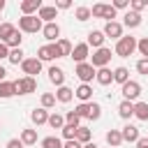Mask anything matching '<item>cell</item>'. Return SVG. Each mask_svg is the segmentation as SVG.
I'll use <instances>...</instances> for the list:
<instances>
[{
  "label": "cell",
  "instance_id": "cell-4",
  "mask_svg": "<svg viewBox=\"0 0 148 148\" xmlns=\"http://www.w3.org/2000/svg\"><path fill=\"white\" fill-rule=\"evenodd\" d=\"M37 58H39L42 62H49V60H58V58H62V53H60L58 44H44V46L37 49Z\"/></svg>",
  "mask_w": 148,
  "mask_h": 148
},
{
  "label": "cell",
  "instance_id": "cell-7",
  "mask_svg": "<svg viewBox=\"0 0 148 148\" xmlns=\"http://www.w3.org/2000/svg\"><path fill=\"white\" fill-rule=\"evenodd\" d=\"M74 74L79 76V81H81V83H90V81L95 79L97 69H95L90 62H81V65H76V67H74Z\"/></svg>",
  "mask_w": 148,
  "mask_h": 148
},
{
  "label": "cell",
  "instance_id": "cell-16",
  "mask_svg": "<svg viewBox=\"0 0 148 148\" xmlns=\"http://www.w3.org/2000/svg\"><path fill=\"white\" fill-rule=\"evenodd\" d=\"M104 42H106V37H104V32H102V30H90V32H88L86 44H88V46H92L95 51H97V49H102V46H104Z\"/></svg>",
  "mask_w": 148,
  "mask_h": 148
},
{
  "label": "cell",
  "instance_id": "cell-49",
  "mask_svg": "<svg viewBox=\"0 0 148 148\" xmlns=\"http://www.w3.org/2000/svg\"><path fill=\"white\" fill-rule=\"evenodd\" d=\"M5 58H9V46L0 42V60H5Z\"/></svg>",
  "mask_w": 148,
  "mask_h": 148
},
{
  "label": "cell",
  "instance_id": "cell-5",
  "mask_svg": "<svg viewBox=\"0 0 148 148\" xmlns=\"http://www.w3.org/2000/svg\"><path fill=\"white\" fill-rule=\"evenodd\" d=\"M14 86H16V95H30L37 90V79L35 76H21L14 81Z\"/></svg>",
  "mask_w": 148,
  "mask_h": 148
},
{
  "label": "cell",
  "instance_id": "cell-24",
  "mask_svg": "<svg viewBox=\"0 0 148 148\" xmlns=\"http://www.w3.org/2000/svg\"><path fill=\"white\" fill-rule=\"evenodd\" d=\"M16 95V86L14 81H0V99H9Z\"/></svg>",
  "mask_w": 148,
  "mask_h": 148
},
{
  "label": "cell",
  "instance_id": "cell-15",
  "mask_svg": "<svg viewBox=\"0 0 148 148\" xmlns=\"http://www.w3.org/2000/svg\"><path fill=\"white\" fill-rule=\"evenodd\" d=\"M120 134H123V141H127V143H136L139 139H141V132H139V127L136 125H125L123 130H120Z\"/></svg>",
  "mask_w": 148,
  "mask_h": 148
},
{
  "label": "cell",
  "instance_id": "cell-28",
  "mask_svg": "<svg viewBox=\"0 0 148 148\" xmlns=\"http://www.w3.org/2000/svg\"><path fill=\"white\" fill-rule=\"evenodd\" d=\"M106 143H109L111 148H118V146L123 143V134H120V130H109V132H106Z\"/></svg>",
  "mask_w": 148,
  "mask_h": 148
},
{
  "label": "cell",
  "instance_id": "cell-14",
  "mask_svg": "<svg viewBox=\"0 0 148 148\" xmlns=\"http://www.w3.org/2000/svg\"><path fill=\"white\" fill-rule=\"evenodd\" d=\"M46 74H49V81H51L56 88L65 86V69H62V67H56V65H51Z\"/></svg>",
  "mask_w": 148,
  "mask_h": 148
},
{
  "label": "cell",
  "instance_id": "cell-39",
  "mask_svg": "<svg viewBox=\"0 0 148 148\" xmlns=\"http://www.w3.org/2000/svg\"><path fill=\"white\" fill-rule=\"evenodd\" d=\"M116 16H118V12L113 9V5H104V16L102 18H106V23H111V21H116Z\"/></svg>",
  "mask_w": 148,
  "mask_h": 148
},
{
  "label": "cell",
  "instance_id": "cell-37",
  "mask_svg": "<svg viewBox=\"0 0 148 148\" xmlns=\"http://www.w3.org/2000/svg\"><path fill=\"white\" fill-rule=\"evenodd\" d=\"M76 130H79V127H74V125H67V123H65V127L60 130V134H62V139H65V141H72V139H76Z\"/></svg>",
  "mask_w": 148,
  "mask_h": 148
},
{
  "label": "cell",
  "instance_id": "cell-43",
  "mask_svg": "<svg viewBox=\"0 0 148 148\" xmlns=\"http://www.w3.org/2000/svg\"><path fill=\"white\" fill-rule=\"evenodd\" d=\"M136 72L143 74V76H148V58H139L136 60Z\"/></svg>",
  "mask_w": 148,
  "mask_h": 148
},
{
  "label": "cell",
  "instance_id": "cell-53",
  "mask_svg": "<svg viewBox=\"0 0 148 148\" xmlns=\"http://www.w3.org/2000/svg\"><path fill=\"white\" fill-rule=\"evenodd\" d=\"M83 148H99V146H97V143H95V141H90V143H86V146H83Z\"/></svg>",
  "mask_w": 148,
  "mask_h": 148
},
{
  "label": "cell",
  "instance_id": "cell-8",
  "mask_svg": "<svg viewBox=\"0 0 148 148\" xmlns=\"http://www.w3.org/2000/svg\"><path fill=\"white\" fill-rule=\"evenodd\" d=\"M76 65H81V62H88V58H90V46L86 44V42H81V44H74V51H72V56H69Z\"/></svg>",
  "mask_w": 148,
  "mask_h": 148
},
{
  "label": "cell",
  "instance_id": "cell-6",
  "mask_svg": "<svg viewBox=\"0 0 148 148\" xmlns=\"http://www.w3.org/2000/svg\"><path fill=\"white\" fill-rule=\"evenodd\" d=\"M120 92H123V97H125L127 102H136L139 95H141V83L134 81V79H130L125 86H120Z\"/></svg>",
  "mask_w": 148,
  "mask_h": 148
},
{
  "label": "cell",
  "instance_id": "cell-17",
  "mask_svg": "<svg viewBox=\"0 0 148 148\" xmlns=\"http://www.w3.org/2000/svg\"><path fill=\"white\" fill-rule=\"evenodd\" d=\"M141 21H143V18H141V14H136V12L127 9V12H125V16H123V28H130V30H132V28H139V25H141Z\"/></svg>",
  "mask_w": 148,
  "mask_h": 148
},
{
  "label": "cell",
  "instance_id": "cell-34",
  "mask_svg": "<svg viewBox=\"0 0 148 148\" xmlns=\"http://www.w3.org/2000/svg\"><path fill=\"white\" fill-rule=\"evenodd\" d=\"M58 49H60V53H62V58H67V56H72V51H74V46H72V42L69 39H65V37H60L58 42Z\"/></svg>",
  "mask_w": 148,
  "mask_h": 148
},
{
  "label": "cell",
  "instance_id": "cell-32",
  "mask_svg": "<svg viewBox=\"0 0 148 148\" xmlns=\"http://www.w3.org/2000/svg\"><path fill=\"white\" fill-rule=\"evenodd\" d=\"M74 18L76 21H88V18H92V12H90V7H86V5H81V7H76L74 9Z\"/></svg>",
  "mask_w": 148,
  "mask_h": 148
},
{
  "label": "cell",
  "instance_id": "cell-44",
  "mask_svg": "<svg viewBox=\"0 0 148 148\" xmlns=\"http://www.w3.org/2000/svg\"><path fill=\"white\" fill-rule=\"evenodd\" d=\"M88 111H90V102H88V104H79V106L74 109V113H76L79 118H88Z\"/></svg>",
  "mask_w": 148,
  "mask_h": 148
},
{
  "label": "cell",
  "instance_id": "cell-33",
  "mask_svg": "<svg viewBox=\"0 0 148 148\" xmlns=\"http://www.w3.org/2000/svg\"><path fill=\"white\" fill-rule=\"evenodd\" d=\"M21 42H23V32L16 28V32H14L7 42H2V44H7V46H9V51H12V49H21Z\"/></svg>",
  "mask_w": 148,
  "mask_h": 148
},
{
  "label": "cell",
  "instance_id": "cell-27",
  "mask_svg": "<svg viewBox=\"0 0 148 148\" xmlns=\"http://www.w3.org/2000/svg\"><path fill=\"white\" fill-rule=\"evenodd\" d=\"M76 141L81 143V146H86V143H90L92 141V132L86 127V125H81L79 130H76Z\"/></svg>",
  "mask_w": 148,
  "mask_h": 148
},
{
  "label": "cell",
  "instance_id": "cell-55",
  "mask_svg": "<svg viewBox=\"0 0 148 148\" xmlns=\"http://www.w3.org/2000/svg\"><path fill=\"white\" fill-rule=\"evenodd\" d=\"M0 25H2V21H0Z\"/></svg>",
  "mask_w": 148,
  "mask_h": 148
},
{
  "label": "cell",
  "instance_id": "cell-36",
  "mask_svg": "<svg viewBox=\"0 0 148 148\" xmlns=\"http://www.w3.org/2000/svg\"><path fill=\"white\" fill-rule=\"evenodd\" d=\"M12 65H21L23 60H25V53H23V49H12L9 51V58H7Z\"/></svg>",
  "mask_w": 148,
  "mask_h": 148
},
{
  "label": "cell",
  "instance_id": "cell-13",
  "mask_svg": "<svg viewBox=\"0 0 148 148\" xmlns=\"http://www.w3.org/2000/svg\"><path fill=\"white\" fill-rule=\"evenodd\" d=\"M74 97L79 99V104H88V102H92V86H90V83H81V86L74 90Z\"/></svg>",
  "mask_w": 148,
  "mask_h": 148
},
{
  "label": "cell",
  "instance_id": "cell-2",
  "mask_svg": "<svg viewBox=\"0 0 148 148\" xmlns=\"http://www.w3.org/2000/svg\"><path fill=\"white\" fill-rule=\"evenodd\" d=\"M44 28V21L35 14V16H21L18 18V30L21 32H28V35H35V32H42Z\"/></svg>",
  "mask_w": 148,
  "mask_h": 148
},
{
  "label": "cell",
  "instance_id": "cell-12",
  "mask_svg": "<svg viewBox=\"0 0 148 148\" xmlns=\"http://www.w3.org/2000/svg\"><path fill=\"white\" fill-rule=\"evenodd\" d=\"M42 7H44V5H42V0H23V2L18 5V9H21V14H23V16H35Z\"/></svg>",
  "mask_w": 148,
  "mask_h": 148
},
{
  "label": "cell",
  "instance_id": "cell-26",
  "mask_svg": "<svg viewBox=\"0 0 148 148\" xmlns=\"http://www.w3.org/2000/svg\"><path fill=\"white\" fill-rule=\"evenodd\" d=\"M46 125H49L51 130H62V127H65V116L53 111V113H49V123H46Z\"/></svg>",
  "mask_w": 148,
  "mask_h": 148
},
{
  "label": "cell",
  "instance_id": "cell-46",
  "mask_svg": "<svg viewBox=\"0 0 148 148\" xmlns=\"http://www.w3.org/2000/svg\"><path fill=\"white\" fill-rule=\"evenodd\" d=\"M113 9H130V0H113Z\"/></svg>",
  "mask_w": 148,
  "mask_h": 148
},
{
  "label": "cell",
  "instance_id": "cell-38",
  "mask_svg": "<svg viewBox=\"0 0 148 148\" xmlns=\"http://www.w3.org/2000/svg\"><path fill=\"white\" fill-rule=\"evenodd\" d=\"M102 118V106L97 102H90V111H88V120H99Z\"/></svg>",
  "mask_w": 148,
  "mask_h": 148
},
{
  "label": "cell",
  "instance_id": "cell-31",
  "mask_svg": "<svg viewBox=\"0 0 148 148\" xmlns=\"http://www.w3.org/2000/svg\"><path fill=\"white\" fill-rule=\"evenodd\" d=\"M62 146H65V141L60 136H53L51 134V136H44L42 139V148H62Z\"/></svg>",
  "mask_w": 148,
  "mask_h": 148
},
{
  "label": "cell",
  "instance_id": "cell-35",
  "mask_svg": "<svg viewBox=\"0 0 148 148\" xmlns=\"http://www.w3.org/2000/svg\"><path fill=\"white\" fill-rule=\"evenodd\" d=\"M39 102H42V109H46V111H49V109H53V106H56V102H58V99H56V95H53V92H42Z\"/></svg>",
  "mask_w": 148,
  "mask_h": 148
},
{
  "label": "cell",
  "instance_id": "cell-29",
  "mask_svg": "<svg viewBox=\"0 0 148 148\" xmlns=\"http://www.w3.org/2000/svg\"><path fill=\"white\" fill-rule=\"evenodd\" d=\"M14 32H16V25L9 23V21H2V25H0V42H7Z\"/></svg>",
  "mask_w": 148,
  "mask_h": 148
},
{
  "label": "cell",
  "instance_id": "cell-47",
  "mask_svg": "<svg viewBox=\"0 0 148 148\" xmlns=\"http://www.w3.org/2000/svg\"><path fill=\"white\" fill-rule=\"evenodd\" d=\"M5 148H23V141H21V139H9Z\"/></svg>",
  "mask_w": 148,
  "mask_h": 148
},
{
  "label": "cell",
  "instance_id": "cell-9",
  "mask_svg": "<svg viewBox=\"0 0 148 148\" xmlns=\"http://www.w3.org/2000/svg\"><path fill=\"white\" fill-rule=\"evenodd\" d=\"M21 69H23L25 76H35V74L42 72V60H39L37 56H35V58H25V60L21 62Z\"/></svg>",
  "mask_w": 148,
  "mask_h": 148
},
{
  "label": "cell",
  "instance_id": "cell-23",
  "mask_svg": "<svg viewBox=\"0 0 148 148\" xmlns=\"http://www.w3.org/2000/svg\"><path fill=\"white\" fill-rule=\"evenodd\" d=\"M18 139L23 141V146H35V143H37V130L25 127V130H21V136H18Z\"/></svg>",
  "mask_w": 148,
  "mask_h": 148
},
{
  "label": "cell",
  "instance_id": "cell-1",
  "mask_svg": "<svg viewBox=\"0 0 148 148\" xmlns=\"http://www.w3.org/2000/svg\"><path fill=\"white\" fill-rule=\"evenodd\" d=\"M136 37H132V35H123L118 42H116V49H113V53L118 56V58H130L134 51H136Z\"/></svg>",
  "mask_w": 148,
  "mask_h": 148
},
{
  "label": "cell",
  "instance_id": "cell-50",
  "mask_svg": "<svg viewBox=\"0 0 148 148\" xmlns=\"http://www.w3.org/2000/svg\"><path fill=\"white\" fill-rule=\"evenodd\" d=\"M62 148H83V146H81L76 139H72V141H65V146H62Z\"/></svg>",
  "mask_w": 148,
  "mask_h": 148
},
{
  "label": "cell",
  "instance_id": "cell-11",
  "mask_svg": "<svg viewBox=\"0 0 148 148\" xmlns=\"http://www.w3.org/2000/svg\"><path fill=\"white\" fill-rule=\"evenodd\" d=\"M102 32H104L106 39H116V42H118V39L123 37V23H120V21H111V23L104 25Z\"/></svg>",
  "mask_w": 148,
  "mask_h": 148
},
{
  "label": "cell",
  "instance_id": "cell-51",
  "mask_svg": "<svg viewBox=\"0 0 148 148\" xmlns=\"http://www.w3.org/2000/svg\"><path fill=\"white\" fill-rule=\"evenodd\" d=\"M136 148H148V136H141L136 141Z\"/></svg>",
  "mask_w": 148,
  "mask_h": 148
},
{
  "label": "cell",
  "instance_id": "cell-40",
  "mask_svg": "<svg viewBox=\"0 0 148 148\" xmlns=\"http://www.w3.org/2000/svg\"><path fill=\"white\" fill-rule=\"evenodd\" d=\"M65 123H67V125H74V127H81V118H79L74 111H67V113H65Z\"/></svg>",
  "mask_w": 148,
  "mask_h": 148
},
{
  "label": "cell",
  "instance_id": "cell-22",
  "mask_svg": "<svg viewBox=\"0 0 148 148\" xmlns=\"http://www.w3.org/2000/svg\"><path fill=\"white\" fill-rule=\"evenodd\" d=\"M118 116H120L123 120H130V118L134 116V102H127V99H123V102L118 104Z\"/></svg>",
  "mask_w": 148,
  "mask_h": 148
},
{
  "label": "cell",
  "instance_id": "cell-18",
  "mask_svg": "<svg viewBox=\"0 0 148 148\" xmlns=\"http://www.w3.org/2000/svg\"><path fill=\"white\" fill-rule=\"evenodd\" d=\"M30 120H32V125H46L49 123V111L46 109H42V106H37V109H32L30 111Z\"/></svg>",
  "mask_w": 148,
  "mask_h": 148
},
{
  "label": "cell",
  "instance_id": "cell-45",
  "mask_svg": "<svg viewBox=\"0 0 148 148\" xmlns=\"http://www.w3.org/2000/svg\"><path fill=\"white\" fill-rule=\"evenodd\" d=\"M146 7V2L143 0H130V9L132 12H136V14H141V9Z\"/></svg>",
  "mask_w": 148,
  "mask_h": 148
},
{
  "label": "cell",
  "instance_id": "cell-25",
  "mask_svg": "<svg viewBox=\"0 0 148 148\" xmlns=\"http://www.w3.org/2000/svg\"><path fill=\"white\" fill-rule=\"evenodd\" d=\"M127 81H130V69H127V67H123V65H120V67H116V69H113V83L125 86Z\"/></svg>",
  "mask_w": 148,
  "mask_h": 148
},
{
  "label": "cell",
  "instance_id": "cell-48",
  "mask_svg": "<svg viewBox=\"0 0 148 148\" xmlns=\"http://www.w3.org/2000/svg\"><path fill=\"white\" fill-rule=\"evenodd\" d=\"M72 2L69 0H56V9H69Z\"/></svg>",
  "mask_w": 148,
  "mask_h": 148
},
{
  "label": "cell",
  "instance_id": "cell-21",
  "mask_svg": "<svg viewBox=\"0 0 148 148\" xmlns=\"http://www.w3.org/2000/svg\"><path fill=\"white\" fill-rule=\"evenodd\" d=\"M56 99H58L60 104H69V102L74 99V90H72L69 86H60V88L56 90Z\"/></svg>",
  "mask_w": 148,
  "mask_h": 148
},
{
  "label": "cell",
  "instance_id": "cell-20",
  "mask_svg": "<svg viewBox=\"0 0 148 148\" xmlns=\"http://www.w3.org/2000/svg\"><path fill=\"white\" fill-rule=\"evenodd\" d=\"M95 81H97L99 86H111V83H113V69H109V67H102V69H97V74H95Z\"/></svg>",
  "mask_w": 148,
  "mask_h": 148
},
{
  "label": "cell",
  "instance_id": "cell-3",
  "mask_svg": "<svg viewBox=\"0 0 148 148\" xmlns=\"http://www.w3.org/2000/svg\"><path fill=\"white\" fill-rule=\"evenodd\" d=\"M95 69H102V67H109V62H111V49H106V46H102V49H97V51H92V56H90V60H88Z\"/></svg>",
  "mask_w": 148,
  "mask_h": 148
},
{
  "label": "cell",
  "instance_id": "cell-19",
  "mask_svg": "<svg viewBox=\"0 0 148 148\" xmlns=\"http://www.w3.org/2000/svg\"><path fill=\"white\" fill-rule=\"evenodd\" d=\"M37 16H39L44 23H53V18L58 16V9H56V5H44V7L37 12Z\"/></svg>",
  "mask_w": 148,
  "mask_h": 148
},
{
  "label": "cell",
  "instance_id": "cell-30",
  "mask_svg": "<svg viewBox=\"0 0 148 148\" xmlns=\"http://www.w3.org/2000/svg\"><path fill=\"white\" fill-rule=\"evenodd\" d=\"M134 118L148 120V102H134Z\"/></svg>",
  "mask_w": 148,
  "mask_h": 148
},
{
  "label": "cell",
  "instance_id": "cell-41",
  "mask_svg": "<svg viewBox=\"0 0 148 148\" xmlns=\"http://www.w3.org/2000/svg\"><path fill=\"white\" fill-rule=\"evenodd\" d=\"M136 51H139L143 58H148V37H139V42H136Z\"/></svg>",
  "mask_w": 148,
  "mask_h": 148
},
{
  "label": "cell",
  "instance_id": "cell-52",
  "mask_svg": "<svg viewBox=\"0 0 148 148\" xmlns=\"http://www.w3.org/2000/svg\"><path fill=\"white\" fill-rule=\"evenodd\" d=\"M0 81H7V69L0 65Z\"/></svg>",
  "mask_w": 148,
  "mask_h": 148
},
{
  "label": "cell",
  "instance_id": "cell-54",
  "mask_svg": "<svg viewBox=\"0 0 148 148\" xmlns=\"http://www.w3.org/2000/svg\"><path fill=\"white\" fill-rule=\"evenodd\" d=\"M2 9H5V0H0V12H2Z\"/></svg>",
  "mask_w": 148,
  "mask_h": 148
},
{
  "label": "cell",
  "instance_id": "cell-42",
  "mask_svg": "<svg viewBox=\"0 0 148 148\" xmlns=\"http://www.w3.org/2000/svg\"><path fill=\"white\" fill-rule=\"evenodd\" d=\"M104 5H106V2H95V5L90 7V12H92L95 18H102V16H104Z\"/></svg>",
  "mask_w": 148,
  "mask_h": 148
},
{
  "label": "cell",
  "instance_id": "cell-10",
  "mask_svg": "<svg viewBox=\"0 0 148 148\" xmlns=\"http://www.w3.org/2000/svg\"><path fill=\"white\" fill-rule=\"evenodd\" d=\"M42 35H44V39H46L49 44H56V42L60 39V25H58L56 21H53V23H44Z\"/></svg>",
  "mask_w": 148,
  "mask_h": 148
}]
</instances>
